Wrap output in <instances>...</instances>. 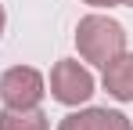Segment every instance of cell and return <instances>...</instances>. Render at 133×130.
Listing matches in <instances>:
<instances>
[{
    "instance_id": "cell-1",
    "label": "cell",
    "mask_w": 133,
    "mask_h": 130,
    "mask_svg": "<svg viewBox=\"0 0 133 130\" xmlns=\"http://www.w3.org/2000/svg\"><path fill=\"white\" fill-rule=\"evenodd\" d=\"M76 47L79 54L94 65H108L115 54L126 51V29L115 18H104V15H87L76 29Z\"/></svg>"
},
{
    "instance_id": "cell-2",
    "label": "cell",
    "mask_w": 133,
    "mask_h": 130,
    "mask_svg": "<svg viewBox=\"0 0 133 130\" xmlns=\"http://www.w3.org/2000/svg\"><path fill=\"white\" fill-rule=\"evenodd\" d=\"M0 101L7 108H36L43 101V76L29 65H15L0 76Z\"/></svg>"
},
{
    "instance_id": "cell-3",
    "label": "cell",
    "mask_w": 133,
    "mask_h": 130,
    "mask_svg": "<svg viewBox=\"0 0 133 130\" xmlns=\"http://www.w3.org/2000/svg\"><path fill=\"white\" fill-rule=\"evenodd\" d=\"M50 94L61 101V105H83L90 94H94V76H90V69H83L79 62H65L54 65V72H50Z\"/></svg>"
},
{
    "instance_id": "cell-4",
    "label": "cell",
    "mask_w": 133,
    "mask_h": 130,
    "mask_svg": "<svg viewBox=\"0 0 133 130\" xmlns=\"http://www.w3.org/2000/svg\"><path fill=\"white\" fill-rule=\"evenodd\" d=\"M58 130H133V123L111 108H83V112L65 116Z\"/></svg>"
},
{
    "instance_id": "cell-5",
    "label": "cell",
    "mask_w": 133,
    "mask_h": 130,
    "mask_svg": "<svg viewBox=\"0 0 133 130\" xmlns=\"http://www.w3.org/2000/svg\"><path fill=\"white\" fill-rule=\"evenodd\" d=\"M104 90L115 101H133V54H115L104 65Z\"/></svg>"
},
{
    "instance_id": "cell-6",
    "label": "cell",
    "mask_w": 133,
    "mask_h": 130,
    "mask_svg": "<svg viewBox=\"0 0 133 130\" xmlns=\"http://www.w3.org/2000/svg\"><path fill=\"white\" fill-rule=\"evenodd\" d=\"M0 130H50V123L40 108H4Z\"/></svg>"
},
{
    "instance_id": "cell-7",
    "label": "cell",
    "mask_w": 133,
    "mask_h": 130,
    "mask_svg": "<svg viewBox=\"0 0 133 130\" xmlns=\"http://www.w3.org/2000/svg\"><path fill=\"white\" fill-rule=\"evenodd\" d=\"M83 4H90V7H115L119 0H83Z\"/></svg>"
},
{
    "instance_id": "cell-8",
    "label": "cell",
    "mask_w": 133,
    "mask_h": 130,
    "mask_svg": "<svg viewBox=\"0 0 133 130\" xmlns=\"http://www.w3.org/2000/svg\"><path fill=\"white\" fill-rule=\"evenodd\" d=\"M0 33H4V7H0Z\"/></svg>"
},
{
    "instance_id": "cell-9",
    "label": "cell",
    "mask_w": 133,
    "mask_h": 130,
    "mask_svg": "<svg viewBox=\"0 0 133 130\" xmlns=\"http://www.w3.org/2000/svg\"><path fill=\"white\" fill-rule=\"evenodd\" d=\"M119 4H126V7H133V0H119Z\"/></svg>"
}]
</instances>
